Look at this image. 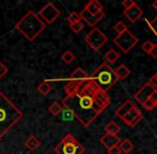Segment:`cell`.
<instances>
[{"instance_id":"cell-41","label":"cell","mask_w":157,"mask_h":154,"mask_svg":"<svg viewBox=\"0 0 157 154\" xmlns=\"http://www.w3.org/2000/svg\"><path fill=\"white\" fill-rule=\"evenodd\" d=\"M156 152H157V150H156Z\"/></svg>"},{"instance_id":"cell-10","label":"cell","mask_w":157,"mask_h":154,"mask_svg":"<svg viewBox=\"0 0 157 154\" xmlns=\"http://www.w3.org/2000/svg\"><path fill=\"white\" fill-rule=\"evenodd\" d=\"M154 90H156V89H154V88L152 87L149 83H144V85H143L142 87H141L140 89L136 92V94H135V100L142 105L145 101L149 100L150 96H151L152 93L154 92Z\"/></svg>"},{"instance_id":"cell-12","label":"cell","mask_w":157,"mask_h":154,"mask_svg":"<svg viewBox=\"0 0 157 154\" xmlns=\"http://www.w3.org/2000/svg\"><path fill=\"white\" fill-rule=\"evenodd\" d=\"M123 14L125 15V17L130 23H136V21H139L140 17L143 15V10L140 6H138L136 4V6H134L132 8L123 11Z\"/></svg>"},{"instance_id":"cell-21","label":"cell","mask_w":157,"mask_h":154,"mask_svg":"<svg viewBox=\"0 0 157 154\" xmlns=\"http://www.w3.org/2000/svg\"><path fill=\"white\" fill-rule=\"evenodd\" d=\"M119 58H120V54H119L114 48H110V49L105 54V60L107 61L109 64H113V63H116Z\"/></svg>"},{"instance_id":"cell-1","label":"cell","mask_w":157,"mask_h":154,"mask_svg":"<svg viewBox=\"0 0 157 154\" xmlns=\"http://www.w3.org/2000/svg\"><path fill=\"white\" fill-rule=\"evenodd\" d=\"M97 90L101 89L91 79L88 78L77 93L66 95L62 101V106L70 110L85 127L90 126L95 119L105 110L93 98L94 92Z\"/></svg>"},{"instance_id":"cell-38","label":"cell","mask_w":157,"mask_h":154,"mask_svg":"<svg viewBox=\"0 0 157 154\" xmlns=\"http://www.w3.org/2000/svg\"><path fill=\"white\" fill-rule=\"evenodd\" d=\"M150 55H151V56L153 57L154 59L157 58V45H156V44L154 45V47L152 48V50H151V52H150Z\"/></svg>"},{"instance_id":"cell-37","label":"cell","mask_w":157,"mask_h":154,"mask_svg":"<svg viewBox=\"0 0 157 154\" xmlns=\"http://www.w3.org/2000/svg\"><path fill=\"white\" fill-rule=\"evenodd\" d=\"M150 100L154 103V104L157 106V90H154V92L152 93V95L150 96Z\"/></svg>"},{"instance_id":"cell-35","label":"cell","mask_w":157,"mask_h":154,"mask_svg":"<svg viewBox=\"0 0 157 154\" xmlns=\"http://www.w3.org/2000/svg\"><path fill=\"white\" fill-rule=\"evenodd\" d=\"M122 152H121L120 148H119V144L118 146H114L112 147V148L108 149V154H121Z\"/></svg>"},{"instance_id":"cell-19","label":"cell","mask_w":157,"mask_h":154,"mask_svg":"<svg viewBox=\"0 0 157 154\" xmlns=\"http://www.w3.org/2000/svg\"><path fill=\"white\" fill-rule=\"evenodd\" d=\"M114 74L118 80H124L130 75V70L125 64H120L117 67V70H114Z\"/></svg>"},{"instance_id":"cell-14","label":"cell","mask_w":157,"mask_h":154,"mask_svg":"<svg viewBox=\"0 0 157 154\" xmlns=\"http://www.w3.org/2000/svg\"><path fill=\"white\" fill-rule=\"evenodd\" d=\"M101 144H103L105 148L110 149L114 146H118L121 141V138L118 135H111V134H105L103 137L101 138Z\"/></svg>"},{"instance_id":"cell-40","label":"cell","mask_w":157,"mask_h":154,"mask_svg":"<svg viewBox=\"0 0 157 154\" xmlns=\"http://www.w3.org/2000/svg\"><path fill=\"white\" fill-rule=\"evenodd\" d=\"M11 154H16V153H11Z\"/></svg>"},{"instance_id":"cell-32","label":"cell","mask_w":157,"mask_h":154,"mask_svg":"<svg viewBox=\"0 0 157 154\" xmlns=\"http://www.w3.org/2000/svg\"><path fill=\"white\" fill-rule=\"evenodd\" d=\"M147 23L149 24L150 29H151L152 31H153L155 34H157V16L155 17V18L153 19V21H151V23H149V21H147Z\"/></svg>"},{"instance_id":"cell-7","label":"cell","mask_w":157,"mask_h":154,"mask_svg":"<svg viewBox=\"0 0 157 154\" xmlns=\"http://www.w3.org/2000/svg\"><path fill=\"white\" fill-rule=\"evenodd\" d=\"M85 42L95 52H98L108 42V38L101 30L94 27L87 36L85 37Z\"/></svg>"},{"instance_id":"cell-29","label":"cell","mask_w":157,"mask_h":154,"mask_svg":"<svg viewBox=\"0 0 157 154\" xmlns=\"http://www.w3.org/2000/svg\"><path fill=\"white\" fill-rule=\"evenodd\" d=\"M154 45H155V44H154L152 41H145L144 43L141 45V49H142L143 52H145V54H149L150 55V52H151L152 48L154 47Z\"/></svg>"},{"instance_id":"cell-18","label":"cell","mask_w":157,"mask_h":154,"mask_svg":"<svg viewBox=\"0 0 157 154\" xmlns=\"http://www.w3.org/2000/svg\"><path fill=\"white\" fill-rule=\"evenodd\" d=\"M81 86L82 85L76 83V81H74V80H70V79H68L67 83H66L65 87H64V91H65L66 95H73V94L77 93V92L80 90Z\"/></svg>"},{"instance_id":"cell-39","label":"cell","mask_w":157,"mask_h":154,"mask_svg":"<svg viewBox=\"0 0 157 154\" xmlns=\"http://www.w3.org/2000/svg\"><path fill=\"white\" fill-rule=\"evenodd\" d=\"M152 6H153L154 10L157 11V0H155V1H154L153 3H152Z\"/></svg>"},{"instance_id":"cell-16","label":"cell","mask_w":157,"mask_h":154,"mask_svg":"<svg viewBox=\"0 0 157 154\" xmlns=\"http://www.w3.org/2000/svg\"><path fill=\"white\" fill-rule=\"evenodd\" d=\"M103 9H104L103 4L99 3L97 0H90V1L85 6L83 10H86L88 13H90V14L95 15V14H98V13H101V12H104Z\"/></svg>"},{"instance_id":"cell-5","label":"cell","mask_w":157,"mask_h":154,"mask_svg":"<svg viewBox=\"0 0 157 154\" xmlns=\"http://www.w3.org/2000/svg\"><path fill=\"white\" fill-rule=\"evenodd\" d=\"M86 148L72 135L66 134L63 139L55 147L57 154H83Z\"/></svg>"},{"instance_id":"cell-28","label":"cell","mask_w":157,"mask_h":154,"mask_svg":"<svg viewBox=\"0 0 157 154\" xmlns=\"http://www.w3.org/2000/svg\"><path fill=\"white\" fill-rule=\"evenodd\" d=\"M113 29H114V31H117L118 34H121V33H123V32H125L126 30H128V28L123 21H120L113 26Z\"/></svg>"},{"instance_id":"cell-36","label":"cell","mask_w":157,"mask_h":154,"mask_svg":"<svg viewBox=\"0 0 157 154\" xmlns=\"http://www.w3.org/2000/svg\"><path fill=\"white\" fill-rule=\"evenodd\" d=\"M149 83L154 89H157V74H154V75L151 77V79L149 80Z\"/></svg>"},{"instance_id":"cell-23","label":"cell","mask_w":157,"mask_h":154,"mask_svg":"<svg viewBox=\"0 0 157 154\" xmlns=\"http://www.w3.org/2000/svg\"><path fill=\"white\" fill-rule=\"evenodd\" d=\"M121 131V127L118 123H116L114 121L109 122L105 126V132L106 134H111V135H118L119 132Z\"/></svg>"},{"instance_id":"cell-31","label":"cell","mask_w":157,"mask_h":154,"mask_svg":"<svg viewBox=\"0 0 157 154\" xmlns=\"http://www.w3.org/2000/svg\"><path fill=\"white\" fill-rule=\"evenodd\" d=\"M142 106L144 107V109H147V110L151 111V110H153V109L155 108V107H156V105L154 104V103L152 102V101L149 98V100H147L144 103H143V104H142Z\"/></svg>"},{"instance_id":"cell-20","label":"cell","mask_w":157,"mask_h":154,"mask_svg":"<svg viewBox=\"0 0 157 154\" xmlns=\"http://www.w3.org/2000/svg\"><path fill=\"white\" fill-rule=\"evenodd\" d=\"M40 146H41L40 140L37 139L35 136H32V135L29 136V137L27 138V140L25 141V147L30 151H35L36 149L40 148Z\"/></svg>"},{"instance_id":"cell-26","label":"cell","mask_w":157,"mask_h":154,"mask_svg":"<svg viewBox=\"0 0 157 154\" xmlns=\"http://www.w3.org/2000/svg\"><path fill=\"white\" fill-rule=\"evenodd\" d=\"M61 59H62V61L65 64H71V63H73L75 61L76 57L73 54V52H71V50H65V52L61 55Z\"/></svg>"},{"instance_id":"cell-8","label":"cell","mask_w":157,"mask_h":154,"mask_svg":"<svg viewBox=\"0 0 157 154\" xmlns=\"http://www.w3.org/2000/svg\"><path fill=\"white\" fill-rule=\"evenodd\" d=\"M61 12L52 2H47L37 13V16L45 24H52L58 19Z\"/></svg>"},{"instance_id":"cell-30","label":"cell","mask_w":157,"mask_h":154,"mask_svg":"<svg viewBox=\"0 0 157 154\" xmlns=\"http://www.w3.org/2000/svg\"><path fill=\"white\" fill-rule=\"evenodd\" d=\"M70 28L72 29L73 32L75 33H79L81 30L85 28V25L82 24V21H79V23H75V24H71L70 25Z\"/></svg>"},{"instance_id":"cell-6","label":"cell","mask_w":157,"mask_h":154,"mask_svg":"<svg viewBox=\"0 0 157 154\" xmlns=\"http://www.w3.org/2000/svg\"><path fill=\"white\" fill-rule=\"evenodd\" d=\"M139 42V39L137 38L135 34H132L129 30H126L125 32L121 34H118L116 38L113 39V43L122 50L124 54L129 52L137 43Z\"/></svg>"},{"instance_id":"cell-25","label":"cell","mask_w":157,"mask_h":154,"mask_svg":"<svg viewBox=\"0 0 157 154\" xmlns=\"http://www.w3.org/2000/svg\"><path fill=\"white\" fill-rule=\"evenodd\" d=\"M52 86L48 83V81H43V83H41L39 86H37V91L40 92V93L42 94V95H47L48 93H49L50 91H52Z\"/></svg>"},{"instance_id":"cell-15","label":"cell","mask_w":157,"mask_h":154,"mask_svg":"<svg viewBox=\"0 0 157 154\" xmlns=\"http://www.w3.org/2000/svg\"><path fill=\"white\" fill-rule=\"evenodd\" d=\"M88 78H89V75L81 67H77L70 76V80H74L80 85H83L88 80Z\"/></svg>"},{"instance_id":"cell-3","label":"cell","mask_w":157,"mask_h":154,"mask_svg":"<svg viewBox=\"0 0 157 154\" xmlns=\"http://www.w3.org/2000/svg\"><path fill=\"white\" fill-rule=\"evenodd\" d=\"M45 28L46 24L32 10L28 11L15 24V29L18 32H21V34H23L24 38L30 42L34 41L45 30Z\"/></svg>"},{"instance_id":"cell-9","label":"cell","mask_w":157,"mask_h":154,"mask_svg":"<svg viewBox=\"0 0 157 154\" xmlns=\"http://www.w3.org/2000/svg\"><path fill=\"white\" fill-rule=\"evenodd\" d=\"M142 119H143V115L141 114L140 109L135 105L121 120H122L126 125L132 127V126H136Z\"/></svg>"},{"instance_id":"cell-2","label":"cell","mask_w":157,"mask_h":154,"mask_svg":"<svg viewBox=\"0 0 157 154\" xmlns=\"http://www.w3.org/2000/svg\"><path fill=\"white\" fill-rule=\"evenodd\" d=\"M23 117V111L0 91V138L17 124Z\"/></svg>"},{"instance_id":"cell-27","label":"cell","mask_w":157,"mask_h":154,"mask_svg":"<svg viewBox=\"0 0 157 154\" xmlns=\"http://www.w3.org/2000/svg\"><path fill=\"white\" fill-rule=\"evenodd\" d=\"M66 19H67V21L71 25V24H75V23L81 21V16L78 12H72L67 17H66Z\"/></svg>"},{"instance_id":"cell-33","label":"cell","mask_w":157,"mask_h":154,"mask_svg":"<svg viewBox=\"0 0 157 154\" xmlns=\"http://www.w3.org/2000/svg\"><path fill=\"white\" fill-rule=\"evenodd\" d=\"M8 71H9V69L6 67V65H4L3 63L0 61V79H2L4 76L6 75Z\"/></svg>"},{"instance_id":"cell-11","label":"cell","mask_w":157,"mask_h":154,"mask_svg":"<svg viewBox=\"0 0 157 154\" xmlns=\"http://www.w3.org/2000/svg\"><path fill=\"white\" fill-rule=\"evenodd\" d=\"M79 14H80V16H81V19H83L88 25L91 26V27H93V28L104 18V16H105V13L104 12H101V13H98V14L93 15V14L88 13L87 11L83 10V9Z\"/></svg>"},{"instance_id":"cell-13","label":"cell","mask_w":157,"mask_h":154,"mask_svg":"<svg viewBox=\"0 0 157 154\" xmlns=\"http://www.w3.org/2000/svg\"><path fill=\"white\" fill-rule=\"evenodd\" d=\"M94 100L96 103L101 107L103 109H106L110 104V96L107 94V92L103 91V90H97L93 94Z\"/></svg>"},{"instance_id":"cell-4","label":"cell","mask_w":157,"mask_h":154,"mask_svg":"<svg viewBox=\"0 0 157 154\" xmlns=\"http://www.w3.org/2000/svg\"><path fill=\"white\" fill-rule=\"evenodd\" d=\"M89 78L103 91L107 92L109 89H111L117 83H118V78H117L116 74H114V70L110 67L108 63L104 62L97 67L94 71V73Z\"/></svg>"},{"instance_id":"cell-17","label":"cell","mask_w":157,"mask_h":154,"mask_svg":"<svg viewBox=\"0 0 157 154\" xmlns=\"http://www.w3.org/2000/svg\"><path fill=\"white\" fill-rule=\"evenodd\" d=\"M134 106H135V104L132 103V100H126L125 102L116 110V116L119 117L120 119H122Z\"/></svg>"},{"instance_id":"cell-22","label":"cell","mask_w":157,"mask_h":154,"mask_svg":"<svg viewBox=\"0 0 157 154\" xmlns=\"http://www.w3.org/2000/svg\"><path fill=\"white\" fill-rule=\"evenodd\" d=\"M119 148H120V150L122 153L128 154L132 151V149H134V144H132V142L130 141L129 139H124V140H121L120 141V144H119Z\"/></svg>"},{"instance_id":"cell-24","label":"cell","mask_w":157,"mask_h":154,"mask_svg":"<svg viewBox=\"0 0 157 154\" xmlns=\"http://www.w3.org/2000/svg\"><path fill=\"white\" fill-rule=\"evenodd\" d=\"M63 110V106L60 104L59 102H54L49 107H48V111H49L50 115H52L54 117H57L59 116Z\"/></svg>"},{"instance_id":"cell-34","label":"cell","mask_w":157,"mask_h":154,"mask_svg":"<svg viewBox=\"0 0 157 154\" xmlns=\"http://www.w3.org/2000/svg\"><path fill=\"white\" fill-rule=\"evenodd\" d=\"M122 6H124L125 10H127V9H130L134 6H136V2H135L134 0H124V1L122 2Z\"/></svg>"}]
</instances>
